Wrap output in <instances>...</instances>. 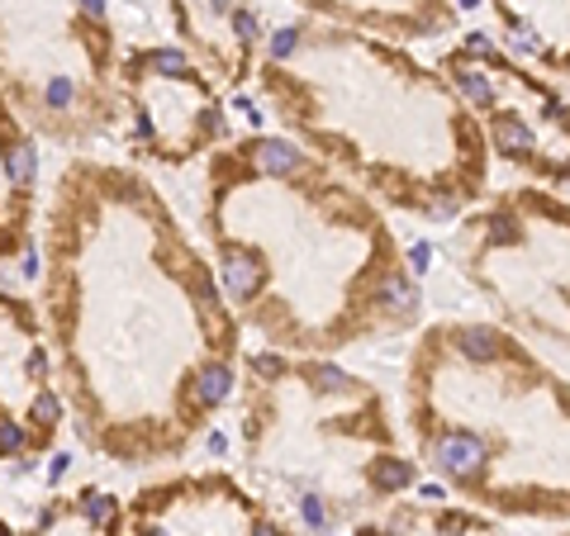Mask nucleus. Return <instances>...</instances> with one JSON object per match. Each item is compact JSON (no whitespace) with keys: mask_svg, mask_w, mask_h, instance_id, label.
<instances>
[{"mask_svg":"<svg viewBox=\"0 0 570 536\" xmlns=\"http://www.w3.org/2000/svg\"><path fill=\"white\" fill-rule=\"evenodd\" d=\"M67 423L124 470L181 460L243 375L214 261L138 167L71 157L43 209L39 299Z\"/></svg>","mask_w":570,"mask_h":536,"instance_id":"obj_1","label":"nucleus"},{"mask_svg":"<svg viewBox=\"0 0 570 536\" xmlns=\"http://www.w3.org/2000/svg\"><path fill=\"white\" fill-rule=\"evenodd\" d=\"M205 234L238 324L272 351H347L419 314L385 214L291 138L247 133L209 152Z\"/></svg>","mask_w":570,"mask_h":536,"instance_id":"obj_2","label":"nucleus"},{"mask_svg":"<svg viewBox=\"0 0 570 536\" xmlns=\"http://www.w3.org/2000/svg\"><path fill=\"white\" fill-rule=\"evenodd\" d=\"M257 81L305 152L362 195L438 219L485 190L490 148L475 115L400 43L295 20L262 43Z\"/></svg>","mask_w":570,"mask_h":536,"instance_id":"obj_3","label":"nucleus"},{"mask_svg":"<svg viewBox=\"0 0 570 536\" xmlns=\"http://www.w3.org/2000/svg\"><path fill=\"white\" fill-rule=\"evenodd\" d=\"M414 451L471 508L570 523V380L494 324H433L404 366Z\"/></svg>","mask_w":570,"mask_h":536,"instance_id":"obj_4","label":"nucleus"},{"mask_svg":"<svg viewBox=\"0 0 570 536\" xmlns=\"http://www.w3.org/2000/svg\"><path fill=\"white\" fill-rule=\"evenodd\" d=\"M238 446L253 479L285 489L314 527L390 508L414 485L381 389L324 356L262 351L243 366Z\"/></svg>","mask_w":570,"mask_h":536,"instance_id":"obj_5","label":"nucleus"},{"mask_svg":"<svg viewBox=\"0 0 570 536\" xmlns=\"http://www.w3.org/2000/svg\"><path fill=\"white\" fill-rule=\"evenodd\" d=\"M110 0H0V96L33 138L86 148L119 129Z\"/></svg>","mask_w":570,"mask_h":536,"instance_id":"obj_6","label":"nucleus"},{"mask_svg":"<svg viewBox=\"0 0 570 536\" xmlns=\"http://www.w3.org/2000/svg\"><path fill=\"white\" fill-rule=\"evenodd\" d=\"M461 271L513 328L570 351V205L509 190L456 234Z\"/></svg>","mask_w":570,"mask_h":536,"instance_id":"obj_7","label":"nucleus"},{"mask_svg":"<svg viewBox=\"0 0 570 536\" xmlns=\"http://www.w3.org/2000/svg\"><path fill=\"white\" fill-rule=\"evenodd\" d=\"M442 77L475 115L485 148L538 181L570 186V100L532 77L490 39H466L442 58Z\"/></svg>","mask_w":570,"mask_h":536,"instance_id":"obj_8","label":"nucleus"},{"mask_svg":"<svg viewBox=\"0 0 570 536\" xmlns=\"http://www.w3.org/2000/svg\"><path fill=\"white\" fill-rule=\"evenodd\" d=\"M119 129L142 162L186 167L219 148L224 96L186 48L138 43L119 67Z\"/></svg>","mask_w":570,"mask_h":536,"instance_id":"obj_9","label":"nucleus"},{"mask_svg":"<svg viewBox=\"0 0 570 536\" xmlns=\"http://www.w3.org/2000/svg\"><path fill=\"white\" fill-rule=\"evenodd\" d=\"M67 399L39 304L0 290V466L29 470L58 446Z\"/></svg>","mask_w":570,"mask_h":536,"instance_id":"obj_10","label":"nucleus"},{"mask_svg":"<svg viewBox=\"0 0 570 536\" xmlns=\"http://www.w3.org/2000/svg\"><path fill=\"white\" fill-rule=\"evenodd\" d=\"M129 536H295V527L228 470L167 475L124 498Z\"/></svg>","mask_w":570,"mask_h":536,"instance_id":"obj_11","label":"nucleus"},{"mask_svg":"<svg viewBox=\"0 0 570 536\" xmlns=\"http://www.w3.org/2000/svg\"><path fill=\"white\" fill-rule=\"evenodd\" d=\"M171 24L181 39L176 48H186L214 86H238L257 67L262 29L238 0H171Z\"/></svg>","mask_w":570,"mask_h":536,"instance_id":"obj_12","label":"nucleus"},{"mask_svg":"<svg viewBox=\"0 0 570 536\" xmlns=\"http://www.w3.org/2000/svg\"><path fill=\"white\" fill-rule=\"evenodd\" d=\"M39 224V138L0 96V271L29 257Z\"/></svg>","mask_w":570,"mask_h":536,"instance_id":"obj_13","label":"nucleus"},{"mask_svg":"<svg viewBox=\"0 0 570 536\" xmlns=\"http://www.w3.org/2000/svg\"><path fill=\"white\" fill-rule=\"evenodd\" d=\"M352 536H504L480 508L428 504V498H395L376 517H362Z\"/></svg>","mask_w":570,"mask_h":536,"instance_id":"obj_14","label":"nucleus"},{"mask_svg":"<svg viewBox=\"0 0 570 536\" xmlns=\"http://www.w3.org/2000/svg\"><path fill=\"white\" fill-rule=\"evenodd\" d=\"M513 48L570 77V0H494Z\"/></svg>","mask_w":570,"mask_h":536,"instance_id":"obj_15","label":"nucleus"},{"mask_svg":"<svg viewBox=\"0 0 570 536\" xmlns=\"http://www.w3.org/2000/svg\"><path fill=\"white\" fill-rule=\"evenodd\" d=\"M24 536H129V513H124L119 494L81 485L71 494H52L33 513Z\"/></svg>","mask_w":570,"mask_h":536,"instance_id":"obj_16","label":"nucleus"},{"mask_svg":"<svg viewBox=\"0 0 570 536\" xmlns=\"http://www.w3.org/2000/svg\"><path fill=\"white\" fill-rule=\"evenodd\" d=\"M0 536H20V532H14V527L6 523V517H0Z\"/></svg>","mask_w":570,"mask_h":536,"instance_id":"obj_17","label":"nucleus"},{"mask_svg":"<svg viewBox=\"0 0 570 536\" xmlns=\"http://www.w3.org/2000/svg\"><path fill=\"white\" fill-rule=\"evenodd\" d=\"M561 536H570V532H561Z\"/></svg>","mask_w":570,"mask_h":536,"instance_id":"obj_18","label":"nucleus"}]
</instances>
